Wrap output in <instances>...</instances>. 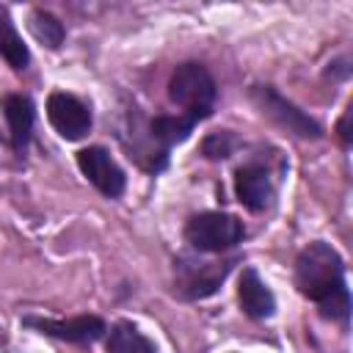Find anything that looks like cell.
<instances>
[{
	"label": "cell",
	"mask_w": 353,
	"mask_h": 353,
	"mask_svg": "<svg viewBox=\"0 0 353 353\" xmlns=\"http://www.w3.org/2000/svg\"><path fill=\"white\" fill-rule=\"evenodd\" d=\"M295 287L303 298L320 306V314L328 320L347 323L350 295L345 284L342 256L323 240L309 243L295 262Z\"/></svg>",
	"instance_id": "obj_1"
},
{
	"label": "cell",
	"mask_w": 353,
	"mask_h": 353,
	"mask_svg": "<svg viewBox=\"0 0 353 353\" xmlns=\"http://www.w3.org/2000/svg\"><path fill=\"white\" fill-rule=\"evenodd\" d=\"M215 80L207 72V66L188 61L179 63L168 80V97L193 119H207L212 113V102H215Z\"/></svg>",
	"instance_id": "obj_2"
},
{
	"label": "cell",
	"mask_w": 353,
	"mask_h": 353,
	"mask_svg": "<svg viewBox=\"0 0 353 353\" xmlns=\"http://www.w3.org/2000/svg\"><path fill=\"white\" fill-rule=\"evenodd\" d=\"M243 234H245L243 221H237L229 212H201L190 218V223L185 226V240L204 254H221L237 245Z\"/></svg>",
	"instance_id": "obj_3"
},
{
	"label": "cell",
	"mask_w": 353,
	"mask_h": 353,
	"mask_svg": "<svg viewBox=\"0 0 353 353\" xmlns=\"http://www.w3.org/2000/svg\"><path fill=\"white\" fill-rule=\"evenodd\" d=\"M251 99L256 102V108L268 119H273L287 132H292L298 138H320L323 135V127L312 116H306L301 108H295L292 102H287L273 85H251Z\"/></svg>",
	"instance_id": "obj_4"
},
{
	"label": "cell",
	"mask_w": 353,
	"mask_h": 353,
	"mask_svg": "<svg viewBox=\"0 0 353 353\" xmlns=\"http://www.w3.org/2000/svg\"><path fill=\"white\" fill-rule=\"evenodd\" d=\"M232 262H201V259H179L176 262V295L196 301V298H207L212 295L221 281L226 279Z\"/></svg>",
	"instance_id": "obj_5"
},
{
	"label": "cell",
	"mask_w": 353,
	"mask_h": 353,
	"mask_svg": "<svg viewBox=\"0 0 353 353\" xmlns=\"http://www.w3.org/2000/svg\"><path fill=\"white\" fill-rule=\"evenodd\" d=\"M47 119L55 127V132L61 138H66V141H80L91 130L88 108L77 97H72L66 91H52L47 97Z\"/></svg>",
	"instance_id": "obj_6"
},
{
	"label": "cell",
	"mask_w": 353,
	"mask_h": 353,
	"mask_svg": "<svg viewBox=\"0 0 353 353\" xmlns=\"http://www.w3.org/2000/svg\"><path fill=\"white\" fill-rule=\"evenodd\" d=\"M77 165L83 171V176L99 190L105 193L108 199H116L124 193V171L116 165V160L110 157L108 149L102 146H88V149H80L77 152Z\"/></svg>",
	"instance_id": "obj_7"
},
{
	"label": "cell",
	"mask_w": 353,
	"mask_h": 353,
	"mask_svg": "<svg viewBox=\"0 0 353 353\" xmlns=\"http://www.w3.org/2000/svg\"><path fill=\"white\" fill-rule=\"evenodd\" d=\"M25 325L36 328L39 334L55 336V339H66V342H94L105 334V323L94 314H80V317H69V320H44V317H25Z\"/></svg>",
	"instance_id": "obj_8"
},
{
	"label": "cell",
	"mask_w": 353,
	"mask_h": 353,
	"mask_svg": "<svg viewBox=\"0 0 353 353\" xmlns=\"http://www.w3.org/2000/svg\"><path fill=\"white\" fill-rule=\"evenodd\" d=\"M234 193L240 199L243 207H248L251 212H262L270 207L273 199V185H270V174L262 165H240L234 174Z\"/></svg>",
	"instance_id": "obj_9"
},
{
	"label": "cell",
	"mask_w": 353,
	"mask_h": 353,
	"mask_svg": "<svg viewBox=\"0 0 353 353\" xmlns=\"http://www.w3.org/2000/svg\"><path fill=\"white\" fill-rule=\"evenodd\" d=\"M237 298H240V306L248 317L254 320H265L276 312V298L273 292L268 290V284L259 279V273L254 268H245L243 276H240V287H237Z\"/></svg>",
	"instance_id": "obj_10"
},
{
	"label": "cell",
	"mask_w": 353,
	"mask_h": 353,
	"mask_svg": "<svg viewBox=\"0 0 353 353\" xmlns=\"http://www.w3.org/2000/svg\"><path fill=\"white\" fill-rule=\"evenodd\" d=\"M3 113L8 121V132H11V146L14 152L22 157L28 152V141H30V130H33V102L22 94H8L3 99Z\"/></svg>",
	"instance_id": "obj_11"
},
{
	"label": "cell",
	"mask_w": 353,
	"mask_h": 353,
	"mask_svg": "<svg viewBox=\"0 0 353 353\" xmlns=\"http://www.w3.org/2000/svg\"><path fill=\"white\" fill-rule=\"evenodd\" d=\"M105 347H108V353H157L154 342L149 336H143L132 323H124V320L110 325Z\"/></svg>",
	"instance_id": "obj_12"
},
{
	"label": "cell",
	"mask_w": 353,
	"mask_h": 353,
	"mask_svg": "<svg viewBox=\"0 0 353 353\" xmlns=\"http://www.w3.org/2000/svg\"><path fill=\"white\" fill-rule=\"evenodd\" d=\"M0 55H3L17 72H22V69L30 63V52H28V47L22 44V36L17 33L14 19H11V14H8L6 6H0Z\"/></svg>",
	"instance_id": "obj_13"
},
{
	"label": "cell",
	"mask_w": 353,
	"mask_h": 353,
	"mask_svg": "<svg viewBox=\"0 0 353 353\" xmlns=\"http://www.w3.org/2000/svg\"><path fill=\"white\" fill-rule=\"evenodd\" d=\"M196 124H199V119H193L188 113H179V116H157V119H152L149 130H152V138L160 141L163 149H168L174 143H182L193 132Z\"/></svg>",
	"instance_id": "obj_14"
},
{
	"label": "cell",
	"mask_w": 353,
	"mask_h": 353,
	"mask_svg": "<svg viewBox=\"0 0 353 353\" xmlns=\"http://www.w3.org/2000/svg\"><path fill=\"white\" fill-rule=\"evenodd\" d=\"M28 28H30V33H33L44 47H50V50H58V47L63 44V25H61V19L52 17L50 11H41V8L30 11Z\"/></svg>",
	"instance_id": "obj_15"
},
{
	"label": "cell",
	"mask_w": 353,
	"mask_h": 353,
	"mask_svg": "<svg viewBox=\"0 0 353 353\" xmlns=\"http://www.w3.org/2000/svg\"><path fill=\"white\" fill-rule=\"evenodd\" d=\"M237 149V138L229 132V130H218V132H210L201 143V154L207 160H223L229 157L232 152Z\"/></svg>",
	"instance_id": "obj_16"
},
{
	"label": "cell",
	"mask_w": 353,
	"mask_h": 353,
	"mask_svg": "<svg viewBox=\"0 0 353 353\" xmlns=\"http://www.w3.org/2000/svg\"><path fill=\"white\" fill-rule=\"evenodd\" d=\"M347 121H350V110H345V116L339 119V127H336V130H339V138H342V143H345V146H350V132H347Z\"/></svg>",
	"instance_id": "obj_17"
}]
</instances>
